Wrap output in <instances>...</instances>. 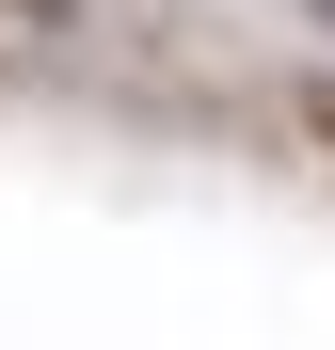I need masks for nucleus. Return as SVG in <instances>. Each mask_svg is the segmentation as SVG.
Segmentation results:
<instances>
[{"label": "nucleus", "instance_id": "obj_1", "mask_svg": "<svg viewBox=\"0 0 335 350\" xmlns=\"http://www.w3.org/2000/svg\"><path fill=\"white\" fill-rule=\"evenodd\" d=\"M303 16H319V32H335V0H303Z\"/></svg>", "mask_w": 335, "mask_h": 350}]
</instances>
